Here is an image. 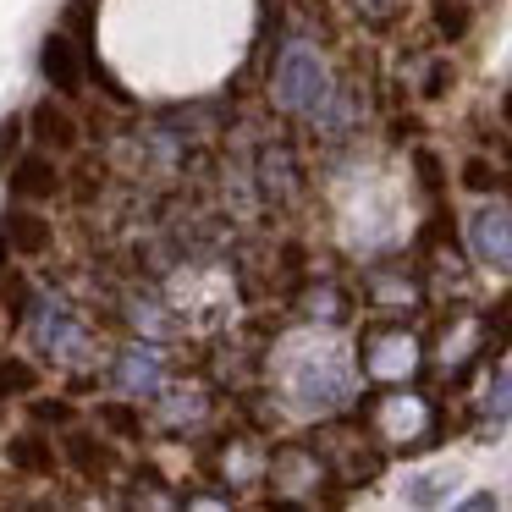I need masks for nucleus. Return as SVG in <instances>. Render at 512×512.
I'll use <instances>...</instances> for the list:
<instances>
[{
  "label": "nucleus",
  "instance_id": "obj_1",
  "mask_svg": "<svg viewBox=\"0 0 512 512\" xmlns=\"http://www.w3.org/2000/svg\"><path fill=\"white\" fill-rule=\"evenodd\" d=\"M331 94V72H325L320 50L309 39H287L276 72H270V100H276L281 116H314Z\"/></svg>",
  "mask_w": 512,
  "mask_h": 512
},
{
  "label": "nucleus",
  "instance_id": "obj_2",
  "mask_svg": "<svg viewBox=\"0 0 512 512\" xmlns=\"http://www.w3.org/2000/svg\"><path fill=\"white\" fill-rule=\"evenodd\" d=\"M23 325H28V342L39 347V353L61 358V364H83L89 358V331H83V320L72 314V303L61 298V292H34L23 309Z\"/></svg>",
  "mask_w": 512,
  "mask_h": 512
},
{
  "label": "nucleus",
  "instance_id": "obj_3",
  "mask_svg": "<svg viewBox=\"0 0 512 512\" xmlns=\"http://www.w3.org/2000/svg\"><path fill=\"white\" fill-rule=\"evenodd\" d=\"M254 188H259V199L276 204V210L298 204V193H303V166H298V149H292L287 138H276V144H259V155H254Z\"/></svg>",
  "mask_w": 512,
  "mask_h": 512
},
{
  "label": "nucleus",
  "instance_id": "obj_4",
  "mask_svg": "<svg viewBox=\"0 0 512 512\" xmlns=\"http://www.w3.org/2000/svg\"><path fill=\"white\" fill-rule=\"evenodd\" d=\"M111 380H116L122 397H160V386H166V353H160L155 342L122 347V353H116Z\"/></svg>",
  "mask_w": 512,
  "mask_h": 512
},
{
  "label": "nucleus",
  "instance_id": "obj_5",
  "mask_svg": "<svg viewBox=\"0 0 512 512\" xmlns=\"http://www.w3.org/2000/svg\"><path fill=\"white\" fill-rule=\"evenodd\" d=\"M468 248H474L485 265L496 270H512V204H485V210H474V221H468Z\"/></svg>",
  "mask_w": 512,
  "mask_h": 512
},
{
  "label": "nucleus",
  "instance_id": "obj_6",
  "mask_svg": "<svg viewBox=\"0 0 512 512\" xmlns=\"http://www.w3.org/2000/svg\"><path fill=\"white\" fill-rule=\"evenodd\" d=\"M364 369L375 380H402L413 369V336L402 331V325H375V331H364Z\"/></svg>",
  "mask_w": 512,
  "mask_h": 512
},
{
  "label": "nucleus",
  "instance_id": "obj_7",
  "mask_svg": "<svg viewBox=\"0 0 512 512\" xmlns=\"http://www.w3.org/2000/svg\"><path fill=\"white\" fill-rule=\"evenodd\" d=\"M28 127H34V138H39V149H45V155H72V149L83 144L78 116H72L61 100H39L34 111H28Z\"/></svg>",
  "mask_w": 512,
  "mask_h": 512
},
{
  "label": "nucleus",
  "instance_id": "obj_8",
  "mask_svg": "<svg viewBox=\"0 0 512 512\" xmlns=\"http://www.w3.org/2000/svg\"><path fill=\"white\" fill-rule=\"evenodd\" d=\"M39 72H45V83L56 94H83V50L72 45L67 34L39 45Z\"/></svg>",
  "mask_w": 512,
  "mask_h": 512
},
{
  "label": "nucleus",
  "instance_id": "obj_9",
  "mask_svg": "<svg viewBox=\"0 0 512 512\" xmlns=\"http://www.w3.org/2000/svg\"><path fill=\"white\" fill-rule=\"evenodd\" d=\"M67 188V182H61V171H56V155H45V149H39V155H23L12 166V193L23 204H34V199H56V193Z\"/></svg>",
  "mask_w": 512,
  "mask_h": 512
},
{
  "label": "nucleus",
  "instance_id": "obj_10",
  "mask_svg": "<svg viewBox=\"0 0 512 512\" xmlns=\"http://www.w3.org/2000/svg\"><path fill=\"white\" fill-rule=\"evenodd\" d=\"M309 122H314V133H320V138H331V144H336V138H347V133L358 127V94L347 89V83H331L325 105L309 116Z\"/></svg>",
  "mask_w": 512,
  "mask_h": 512
},
{
  "label": "nucleus",
  "instance_id": "obj_11",
  "mask_svg": "<svg viewBox=\"0 0 512 512\" xmlns=\"http://www.w3.org/2000/svg\"><path fill=\"white\" fill-rule=\"evenodd\" d=\"M0 226H6V243H12V254L39 259V254H50V248H56V232H50V221H45V215H34V210H12Z\"/></svg>",
  "mask_w": 512,
  "mask_h": 512
},
{
  "label": "nucleus",
  "instance_id": "obj_12",
  "mask_svg": "<svg viewBox=\"0 0 512 512\" xmlns=\"http://www.w3.org/2000/svg\"><path fill=\"white\" fill-rule=\"evenodd\" d=\"M67 463L78 468V474H89V479H111V474H116V446L105 441V435L72 430V435H67Z\"/></svg>",
  "mask_w": 512,
  "mask_h": 512
},
{
  "label": "nucleus",
  "instance_id": "obj_13",
  "mask_svg": "<svg viewBox=\"0 0 512 512\" xmlns=\"http://www.w3.org/2000/svg\"><path fill=\"white\" fill-rule=\"evenodd\" d=\"M155 309H160L155 292H127L122 298V314H127V325H133L138 336H171L177 320H171V314H155Z\"/></svg>",
  "mask_w": 512,
  "mask_h": 512
},
{
  "label": "nucleus",
  "instance_id": "obj_14",
  "mask_svg": "<svg viewBox=\"0 0 512 512\" xmlns=\"http://www.w3.org/2000/svg\"><path fill=\"white\" fill-rule=\"evenodd\" d=\"M6 463L12 468H23V474H56V452H50V441L45 435H12L6 441Z\"/></svg>",
  "mask_w": 512,
  "mask_h": 512
},
{
  "label": "nucleus",
  "instance_id": "obj_15",
  "mask_svg": "<svg viewBox=\"0 0 512 512\" xmlns=\"http://www.w3.org/2000/svg\"><path fill=\"white\" fill-rule=\"evenodd\" d=\"M430 23H435V39H441V45H463L468 28H474V6H468V0H435Z\"/></svg>",
  "mask_w": 512,
  "mask_h": 512
},
{
  "label": "nucleus",
  "instance_id": "obj_16",
  "mask_svg": "<svg viewBox=\"0 0 512 512\" xmlns=\"http://www.w3.org/2000/svg\"><path fill=\"white\" fill-rule=\"evenodd\" d=\"M254 474H259V446L248 441V435L221 441V479H226V485H248Z\"/></svg>",
  "mask_w": 512,
  "mask_h": 512
},
{
  "label": "nucleus",
  "instance_id": "obj_17",
  "mask_svg": "<svg viewBox=\"0 0 512 512\" xmlns=\"http://www.w3.org/2000/svg\"><path fill=\"white\" fill-rule=\"evenodd\" d=\"M479 419H485V430H501V424L512 419V369H496L485 386V402H479Z\"/></svg>",
  "mask_w": 512,
  "mask_h": 512
},
{
  "label": "nucleus",
  "instance_id": "obj_18",
  "mask_svg": "<svg viewBox=\"0 0 512 512\" xmlns=\"http://www.w3.org/2000/svg\"><path fill=\"white\" fill-rule=\"evenodd\" d=\"M39 391V369L28 358H0V402L6 397H34Z\"/></svg>",
  "mask_w": 512,
  "mask_h": 512
},
{
  "label": "nucleus",
  "instance_id": "obj_19",
  "mask_svg": "<svg viewBox=\"0 0 512 512\" xmlns=\"http://www.w3.org/2000/svg\"><path fill=\"white\" fill-rule=\"evenodd\" d=\"M298 303H303V314H309V320H325V325H336L347 314V292L342 287H309Z\"/></svg>",
  "mask_w": 512,
  "mask_h": 512
},
{
  "label": "nucleus",
  "instance_id": "obj_20",
  "mask_svg": "<svg viewBox=\"0 0 512 512\" xmlns=\"http://www.w3.org/2000/svg\"><path fill=\"white\" fill-rule=\"evenodd\" d=\"M100 424L116 441H144V419H138V408H127V402H100Z\"/></svg>",
  "mask_w": 512,
  "mask_h": 512
},
{
  "label": "nucleus",
  "instance_id": "obj_21",
  "mask_svg": "<svg viewBox=\"0 0 512 512\" xmlns=\"http://www.w3.org/2000/svg\"><path fill=\"white\" fill-rule=\"evenodd\" d=\"M160 408H166V424L171 419H177V424H199L210 402H204L199 391H166V386H160Z\"/></svg>",
  "mask_w": 512,
  "mask_h": 512
},
{
  "label": "nucleus",
  "instance_id": "obj_22",
  "mask_svg": "<svg viewBox=\"0 0 512 512\" xmlns=\"http://www.w3.org/2000/svg\"><path fill=\"white\" fill-rule=\"evenodd\" d=\"M463 188H468V193H496V188H501V171L490 166L485 155H468V160H463Z\"/></svg>",
  "mask_w": 512,
  "mask_h": 512
},
{
  "label": "nucleus",
  "instance_id": "obj_23",
  "mask_svg": "<svg viewBox=\"0 0 512 512\" xmlns=\"http://www.w3.org/2000/svg\"><path fill=\"white\" fill-rule=\"evenodd\" d=\"M452 479H457L452 468H441V474H419V479H413V485H408V501H419V507H424V501H441Z\"/></svg>",
  "mask_w": 512,
  "mask_h": 512
},
{
  "label": "nucleus",
  "instance_id": "obj_24",
  "mask_svg": "<svg viewBox=\"0 0 512 512\" xmlns=\"http://www.w3.org/2000/svg\"><path fill=\"white\" fill-rule=\"evenodd\" d=\"M452 83H457L452 61H430V67H424V83H419V94H424V100H441V94H452Z\"/></svg>",
  "mask_w": 512,
  "mask_h": 512
},
{
  "label": "nucleus",
  "instance_id": "obj_25",
  "mask_svg": "<svg viewBox=\"0 0 512 512\" xmlns=\"http://www.w3.org/2000/svg\"><path fill=\"white\" fill-rule=\"evenodd\" d=\"M413 166H419V182L430 193H441V182H446V166H441V155L435 149H413Z\"/></svg>",
  "mask_w": 512,
  "mask_h": 512
},
{
  "label": "nucleus",
  "instance_id": "obj_26",
  "mask_svg": "<svg viewBox=\"0 0 512 512\" xmlns=\"http://www.w3.org/2000/svg\"><path fill=\"white\" fill-rule=\"evenodd\" d=\"M353 12L364 17V23H375V28H386L391 17H397V0H353Z\"/></svg>",
  "mask_w": 512,
  "mask_h": 512
},
{
  "label": "nucleus",
  "instance_id": "obj_27",
  "mask_svg": "<svg viewBox=\"0 0 512 512\" xmlns=\"http://www.w3.org/2000/svg\"><path fill=\"white\" fill-rule=\"evenodd\" d=\"M485 336H490V342H507V336H512V298L496 303V314H485Z\"/></svg>",
  "mask_w": 512,
  "mask_h": 512
},
{
  "label": "nucleus",
  "instance_id": "obj_28",
  "mask_svg": "<svg viewBox=\"0 0 512 512\" xmlns=\"http://www.w3.org/2000/svg\"><path fill=\"white\" fill-rule=\"evenodd\" d=\"M34 424H72V402H34Z\"/></svg>",
  "mask_w": 512,
  "mask_h": 512
},
{
  "label": "nucleus",
  "instance_id": "obj_29",
  "mask_svg": "<svg viewBox=\"0 0 512 512\" xmlns=\"http://www.w3.org/2000/svg\"><path fill=\"white\" fill-rule=\"evenodd\" d=\"M17 138H23V116H12V122L0 127V166L12 160V149H17Z\"/></svg>",
  "mask_w": 512,
  "mask_h": 512
},
{
  "label": "nucleus",
  "instance_id": "obj_30",
  "mask_svg": "<svg viewBox=\"0 0 512 512\" xmlns=\"http://www.w3.org/2000/svg\"><path fill=\"white\" fill-rule=\"evenodd\" d=\"M6 259H12V243H6V226H0V270H6Z\"/></svg>",
  "mask_w": 512,
  "mask_h": 512
},
{
  "label": "nucleus",
  "instance_id": "obj_31",
  "mask_svg": "<svg viewBox=\"0 0 512 512\" xmlns=\"http://www.w3.org/2000/svg\"><path fill=\"white\" fill-rule=\"evenodd\" d=\"M501 116H507V122H512V94H507V100H501Z\"/></svg>",
  "mask_w": 512,
  "mask_h": 512
}]
</instances>
